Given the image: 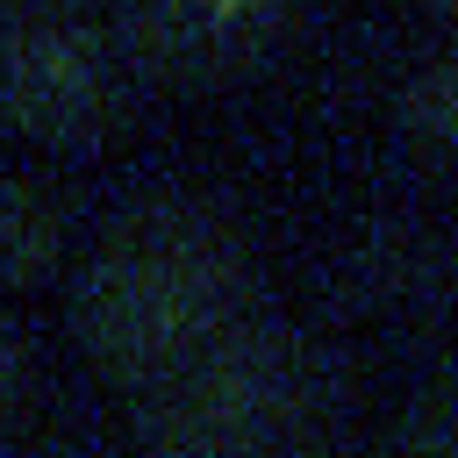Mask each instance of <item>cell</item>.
Instances as JSON below:
<instances>
[{"label":"cell","mask_w":458,"mask_h":458,"mask_svg":"<svg viewBox=\"0 0 458 458\" xmlns=\"http://www.w3.org/2000/svg\"><path fill=\"white\" fill-rule=\"evenodd\" d=\"M236 308V258L208 229H136L79 279V336L114 372H165Z\"/></svg>","instance_id":"obj_1"},{"label":"cell","mask_w":458,"mask_h":458,"mask_svg":"<svg viewBox=\"0 0 458 458\" xmlns=\"http://www.w3.org/2000/svg\"><path fill=\"white\" fill-rule=\"evenodd\" d=\"M293 408V351L272 329L222 322L179 365L157 372L143 401V437L157 458H243Z\"/></svg>","instance_id":"obj_2"},{"label":"cell","mask_w":458,"mask_h":458,"mask_svg":"<svg viewBox=\"0 0 458 458\" xmlns=\"http://www.w3.org/2000/svg\"><path fill=\"white\" fill-rule=\"evenodd\" d=\"M107 100V57L72 21H29L0 43V107L29 136H79Z\"/></svg>","instance_id":"obj_3"},{"label":"cell","mask_w":458,"mask_h":458,"mask_svg":"<svg viewBox=\"0 0 458 458\" xmlns=\"http://www.w3.org/2000/svg\"><path fill=\"white\" fill-rule=\"evenodd\" d=\"M57 258V215L29 186H0V279H36Z\"/></svg>","instance_id":"obj_4"},{"label":"cell","mask_w":458,"mask_h":458,"mask_svg":"<svg viewBox=\"0 0 458 458\" xmlns=\"http://www.w3.org/2000/svg\"><path fill=\"white\" fill-rule=\"evenodd\" d=\"M415 129L422 136H437L444 150H458V57H444V64H429L422 79H415Z\"/></svg>","instance_id":"obj_5"},{"label":"cell","mask_w":458,"mask_h":458,"mask_svg":"<svg viewBox=\"0 0 458 458\" xmlns=\"http://www.w3.org/2000/svg\"><path fill=\"white\" fill-rule=\"evenodd\" d=\"M386 458H458V444H451L444 429H429V422H415V429H401V437L386 444Z\"/></svg>","instance_id":"obj_6"},{"label":"cell","mask_w":458,"mask_h":458,"mask_svg":"<svg viewBox=\"0 0 458 458\" xmlns=\"http://www.w3.org/2000/svg\"><path fill=\"white\" fill-rule=\"evenodd\" d=\"M14 7H57V0H14Z\"/></svg>","instance_id":"obj_7"},{"label":"cell","mask_w":458,"mask_h":458,"mask_svg":"<svg viewBox=\"0 0 458 458\" xmlns=\"http://www.w3.org/2000/svg\"><path fill=\"white\" fill-rule=\"evenodd\" d=\"M0 365H7V336H0Z\"/></svg>","instance_id":"obj_8"}]
</instances>
